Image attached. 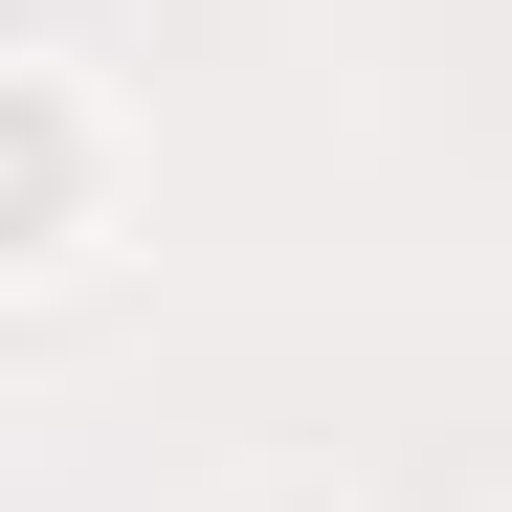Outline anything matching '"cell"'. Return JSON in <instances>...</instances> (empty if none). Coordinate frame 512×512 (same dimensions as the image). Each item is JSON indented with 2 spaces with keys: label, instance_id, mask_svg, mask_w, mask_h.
Wrapping results in <instances>:
<instances>
[{
  "label": "cell",
  "instance_id": "1",
  "mask_svg": "<svg viewBox=\"0 0 512 512\" xmlns=\"http://www.w3.org/2000/svg\"><path fill=\"white\" fill-rule=\"evenodd\" d=\"M67 223H90V112L45 67H0V245H67Z\"/></svg>",
  "mask_w": 512,
  "mask_h": 512
}]
</instances>
